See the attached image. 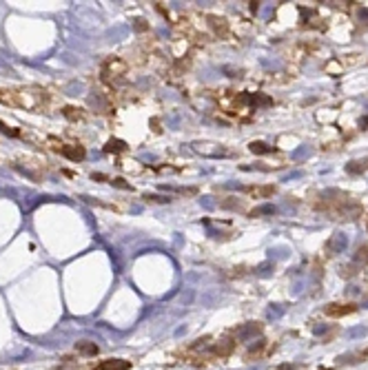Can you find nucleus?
Returning a JSON list of instances; mask_svg holds the SVG:
<instances>
[{"label":"nucleus","instance_id":"obj_16","mask_svg":"<svg viewBox=\"0 0 368 370\" xmlns=\"http://www.w3.org/2000/svg\"><path fill=\"white\" fill-rule=\"evenodd\" d=\"M273 213H275L273 206H259L255 211H251V217H257V215H273Z\"/></svg>","mask_w":368,"mask_h":370},{"label":"nucleus","instance_id":"obj_17","mask_svg":"<svg viewBox=\"0 0 368 370\" xmlns=\"http://www.w3.org/2000/svg\"><path fill=\"white\" fill-rule=\"evenodd\" d=\"M355 262H362V264H366V262H368V246H359L357 248Z\"/></svg>","mask_w":368,"mask_h":370},{"label":"nucleus","instance_id":"obj_11","mask_svg":"<svg viewBox=\"0 0 368 370\" xmlns=\"http://www.w3.org/2000/svg\"><path fill=\"white\" fill-rule=\"evenodd\" d=\"M106 151H113V153H120V151H126V144L124 142H120V140H109V142H106V146H104Z\"/></svg>","mask_w":368,"mask_h":370},{"label":"nucleus","instance_id":"obj_22","mask_svg":"<svg viewBox=\"0 0 368 370\" xmlns=\"http://www.w3.org/2000/svg\"><path fill=\"white\" fill-rule=\"evenodd\" d=\"M366 228H368V217H366Z\"/></svg>","mask_w":368,"mask_h":370},{"label":"nucleus","instance_id":"obj_21","mask_svg":"<svg viewBox=\"0 0 368 370\" xmlns=\"http://www.w3.org/2000/svg\"><path fill=\"white\" fill-rule=\"evenodd\" d=\"M91 178H93V180H100V182H106V180H109L106 176H102V173H93ZM109 182H111V180H109Z\"/></svg>","mask_w":368,"mask_h":370},{"label":"nucleus","instance_id":"obj_20","mask_svg":"<svg viewBox=\"0 0 368 370\" xmlns=\"http://www.w3.org/2000/svg\"><path fill=\"white\" fill-rule=\"evenodd\" d=\"M0 131H3V133H9V136H18V131L9 129V126H7V124H3V122H0Z\"/></svg>","mask_w":368,"mask_h":370},{"label":"nucleus","instance_id":"obj_14","mask_svg":"<svg viewBox=\"0 0 368 370\" xmlns=\"http://www.w3.org/2000/svg\"><path fill=\"white\" fill-rule=\"evenodd\" d=\"M264 344H266V341H264V339H259V341H257V346H253L251 351L246 353V361H253V357H257V355H259V351H262V348H264Z\"/></svg>","mask_w":368,"mask_h":370},{"label":"nucleus","instance_id":"obj_12","mask_svg":"<svg viewBox=\"0 0 368 370\" xmlns=\"http://www.w3.org/2000/svg\"><path fill=\"white\" fill-rule=\"evenodd\" d=\"M249 146H251L253 153H273V146L264 144V142H251Z\"/></svg>","mask_w":368,"mask_h":370},{"label":"nucleus","instance_id":"obj_1","mask_svg":"<svg viewBox=\"0 0 368 370\" xmlns=\"http://www.w3.org/2000/svg\"><path fill=\"white\" fill-rule=\"evenodd\" d=\"M126 69H129V64H126L122 58H106L102 62V78L104 80H118V78L124 76Z\"/></svg>","mask_w":368,"mask_h":370},{"label":"nucleus","instance_id":"obj_6","mask_svg":"<svg viewBox=\"0 0 368 370\" xmlns=\"http://www.w3.org/2000/svg\"><path fill=\"white\" fill-rule=\"evenodd\" d=\"M98 370H131V361L126 359H104Z\"/></svg>","mask_w":368,"mask_h":370},{"label":"nucleus","instance_id":"obj_9","mask_svg":"<svg viewBox=\"0 0 368 370\" xmlns=\"http://www.w3.org/2000/svg\"><path fill=\"white\" fill-rule=\"evenodd\" d=\"M62 116H64L67 120H73V122H78V120H84V118H86V113H84L82 109H76V106H64Z\"/></svg>","mask_w":368,"mask_h":370},{"label":"nucleus","instance_id":"obj_10","mask_svg":"<svg viewBox=\"0 0 368 370\" xmlns=\"http://www.w3.org/2000/svg\"><path fill=\"white\" fill-rule=\"evenodd\" d=\"M209 20H211L209 25L213 27V29H215V33H222V36H224V33L229 31V23H226L224 18H218V16H209Z\"/></svg>","mask_w":368,"mask_h":370},{"label":"nucleus","instance_id":"obj_2","mask_svg":"<svg viewBox=\"0 0 368 370\" xmlns=\"http://www.w3.org/2000/svg\"><path fill=\"white\" fill-rule=\"evenodd\" d=\"M324 313L329 315V317H346V315L357 313V304H353V301H349V304L335 301V304H329V306H326Z\"/></svg>","mask_w":368,"mask_h":370},{"label":"nucleus","instance_id":"obj_13","mask_svg":"<svg viewBox=\"0 0 368 370\" xmlns=\"http://www.w3.org/2000/svg\"><path fill=\"white\" fill-rule=\"evenodd\" d=\"M259 331H262V326H259V324H251V326H244V328H235L237 335H255V333H259Z\"/></svg>","mask_w":368,"mask_h":370},{"label":"nucleus","instance_id":"obj_15","mask_svg":"<svg viewBox=\"0 0 368 370\" xmlns=\"http://www.w3.org/2000/svg\"><path fill=\"white\" fill-rule=\"evenodd\" d=\"M349 364H355V361H368V348H364V351H359L357 355H353V357L346 359Z\"/></svg>","mask_w":368,"mask_h":370},{"label":"nucleus","instance_id":"obj_8","mask_svg":"<svg viewBox=\"0 0 368 370\" xmlns=\"http://www.w3.org/2000/svg\"><path fill=\"white\" fill-rule=\"evenodd\" d=\"M76 351H78L80 355H84V357H96V355L100 353V348H98L96 341H78Z\"/></svg>","mask_w":368,"mask_h":370},{"label":"nucleus","instance_id":"obj_19","mask_svg":"<svg viewBox=\"0 0 368 370\" xmlns=\"http://www.w3.org/2000/svg\"><path fill=\"white\" fill-rule=\"evenodd\" d=\"M146 202H169V198H162V195H144Z\"/></svg>","mask_w":368,"mask_h":370},{"label":"nucleus","instance_id":"obj_18","mask_svg":"<svg viewBox=\"0 0 368 370\" xmlns=\"http://www.w3.org/2000/svg\"><path fill=\"white\" fill-rule=\"evenodd\" d=\"M111 184L116 188H122V191H131V184H126V180H122V178H113Z\"/></svg>","mask_w":368,"mask_h":370},{"label":"nucleus","instance_id":"obj_7","mask_svg":"<svg viewBox=\"0 0 368 370\" xmlns=\"http://www.w3.org/2000/svg\"><path fill=\"white\" fill-rule=\"evenodd\" d=\"M344 246H346V237L342 233H335L326 244V251H329V255H337L339 251H344Z\"/></svg>","mask_w":368,"mask_h":370},{"label":"nucleus","instance_id":"obj_4","mask_svg":"<svg viewBox=\"0 0 368 370\" xmlns=\"http://www.w3.org/2000/svg\"><path fill=\"white\" fill-rule=\"evenodd\" d=\"M277 188L273 186V184H266V186H249L246 188V193L251 195V198H255V200H266V198H271L273 193H275Z\"/></svg>","mask_w":368,"mask_h":370},{"label":"nucleus","instance_id":"obj_3","mask_svg":"<svg viewBox=\"0 0 368 370\" xmlns=\"http://www.w3.org/2000/svg\"><path fill=\"white\" fill-rule=\"evenodd\" d=\"M235 346H237V341L222 339V341H218V344L213 346V355H215V357H231L233 351H235Z\"/></svg>","mask_w":368,"mask_h":370},{"label":"nucleus","instance_id":"obj_5","mask_svg":"<svg viewBox=\"0 0 368 370\" xmlns=\"http://www.w3.org/2000/svg\"><path fill=\"white\" fill-rule=\"evenodd\" d=\"M62 153L64 158H69L73 160V162H80V160H84L86 156V151H84V146H80V144H73V146H62Z\"/></svg>","mask_w":368,"mask_h":370}]
</instances>
